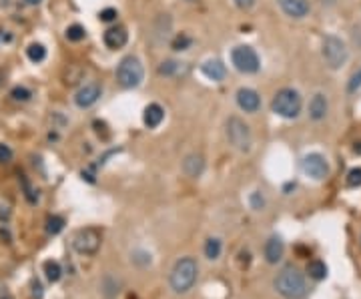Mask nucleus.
<instances>
[{
	"instance_id": "nucleus-23",
	"label": "nucleus",
	"mask_w": 361,
	"mask_h": 299,
	"mask_svg": "<svg viewBox=\"0 0 361 299\" xmlns=\"http://www.w3.org/2000/svg\"><path fill=\"white\" fill-rule=\"evenodd\" d=\"M205 255H207V259H217L219 255H221V241L219 239H207V243H205Z\"/></svg>"
},
{
	"instance_id": "nucleus-27",
	"label": "nucleus",
	"mask_w": 361,
	"mask_h": 299,
	"mask_svg": "<svg viewBox=\"0 0 361 299\" xmlns=\"http://www.w3.org/2000/svg\"><path fill=\"white\" fill-rule=\"evenodd\" d=\"M10 97H12L14 101H20V103H26V101H30V97H32V93H30L28 89H24V87H14V89L10 91Z\"/></svg>"
},
{
	"instance_id": "nucleus-25",
	"label": "nucleus",
	"mask_w": 361,
	"mask_h": 299,
	"mask_svg": "<svg viewBox=\"0 0 361 299\" xmlns=\"http://www.w3.org/2000/svg\"><path fill=\"white\" fill-rule=\"evenodd\" d=\"M84 34H86V30H84L80 24H72V26L66 28V38H68L70 42H78V40H82Z\"/></svg>"
},
{
	"instance_id": "nucleus-24",
	"label": "nucleus",
	"mask_w": 361,
	"mask_h": 299,
	"mask_svg": "<svg viewBox=\"0 0 361 299\" xmlns=\"http://www.w3.org/2000/svg\"><path fill=\"white\" fill-rule=\"evenodd\" d=\"M180 68V62L177 60H165L161 66H159V74H163V77H173V74H177Z\"/></svg>"
},
{
	"instance_id": "nucleus-33",
	"label": "nucleus",
	"mask_w": 361,
	"mask_h": 299,
	"mask_svg": "<svg viewBox=\"0 0 361 299\" xmlns=\"http://www.w3.org/2000/svg\"><path fill=\"white\" fill-rule=\"evenodd\" d=\"M32 297L34 299H42V285L38 281L32 283Z\"/></svg>"
},
{
	"instance_id": "nucleus-28",
	"label": "nucleus",
	"mask_w": 361,
	"mask_h": 299,
	"mask_svg": "<svg viewBox=\"0 0 361 299\" xmlns=\"http://www.w3.org/2000/svg\"><path fill=\"white\" fill-rule=\"evenodd\" d=\"M347 185L349 187H361V167H355L347 173Z\"/></svg>"
},
{
	"instance_id": "nucleus-20",
	"label": "nucleus",
	"mask_w": 361,
	"mask_h": 299,
	"mask_svg": "<svg viewBox=\"0 0 361 299\" xmlns=\"http://www.w3.org/2000/svg\"><path fill=\"white\" fill-rule=\"evenodd\" d=\"M26 56L32 60V62H42L46 58V48L38 42H32L28 48H26Z\"/></svg>"
},
{
	"instance_id": "nucleus-2",
	"label": "nucleus",
	"mask_w": 361,
	"mask_h": 299,
	"mask_svg": "<svg viewBox=\"0 0 361 299\" xmlns=\"http://www.w3.org/2000/svg\"><path fill=\"white\" fill-rule=\"evenodd\" d=\"M197 273H199V269H197L195 259H191V257L179 259L177 265L173 267L171 279H169L173 291L175 293H187L189 289H193V285L197 281Z\"/></svg>"
},
{
	"instance_id": "nucleus-19",
	"label": "nucleus",
	"mask_w": 361,
	"mask_h": 299,
	"mask_svg": "<svg viewBox=\"0 0 361 299\" xmlns=\"http://www.w3.org/2000/svg\"><path fill=\"white\" fill-rule=\"evenodd\" d=\"M307 273H309L311 279L321 281V279L327 277V265L323 261H319V259H313V261L307 263Z\"/></svg>"
},
{
	"instance_id": "nucleus-14",
	"label": "nucleus",
	"mask_w": 361,
	"mask_h": 299,
	"mask_svg": "<svg viewBox=\"0 0 361 299\" xmlns=\"http://www.w3.org/2000/svg\"><path fill=\"white\" fill-rule=\"evenodd\" d=\"M327 111H329L327 97L321 95V93L313 95V99H311V103H309V117H311L313 121H321V119H325Z\"/></svg>"
},
{
	"instance_id": "nucleus-11",
	"label": "nucleus",
	"mask_w": 361,
	"mask_h": 299,
	"mask_svg": "<svg viewBox=\"0 0 361 299\" xmlns=\"http://www.w3.org/2000/svg\"><path fill=\"white\" fill-rule=\"evenodd\" d=\"M237 105L245 113H257L261 107V99H259L257 91H253V89H239L237 91Z\"/></svg>"
},
{
	"instance_id": "nucleus-6",
	"label": "nucleus",
	"mask_w": 361,
	"mask_h": 299,
	"mask_svg": "<svg viewBox=\"0 0 361 299\" xmlns=\"http://www.w3.org/2000/svg\"><path fill=\"white\" fill-rule=\"evenodd\" d=\"M231 62L233 66L239 70V72H245V74H255L259 68H261V60L255 52V48L251 46H235L233 52H231Z\"/></svg>"
},
{
	"instance_id": "nucleus-16",
	"label": "nucleus",
	"mask_w": 361,
	"mask_h": 299,
	"mask_svg": "<svg viewBox=\"0 0 361 299\" xmlns=\"http://www.w3.org/2000/svg\"><path fill=\"white\" fill-rule=\"evenodd\" d=\"M201 70H203V74H205L209 81H215V83L223 81L225 74H227V68H225V64H223L221 60H207V62L201 66Z\"/></svg>"
},
{
	"instance_id": "nucleus-35",
	"label": "nucleus",
	"mask_w": 361,
	"mask_h": 299,
	"mask_svg": "<svg viewBox=\"0 0 361 299\" xmlns=\"http://www.w3.org/2000/svg\"><path fill=\"white\" fill-rule=\"evenodd\" d=\"M24 2H26L28 6H36V4H40L42 0H24Z\"/></svg>"
},
{
	"instance_id": "nucleus-22",
	"label": "nucleus",
	"mask_w": 361,
	"mask_h": 299,
	"mask_svg": "<svg viewBox=\"0 0 361 299\" xmlns=\"http://www.w3.org/2000/svg\"><path fill=\"white\" fill-rule=\"evenodd\" d=\"M62 229H64V219H62V217H58V215L48 217V221H46V231H48V235H58Z\"/></svg>"
},
{
	"instance_id": "nucleus-17",
	"label": "nucleus",
	"mask_w": 361,
	"mask_h": 299,
	"mask_svg": "<svg viewBox=\"0 0 361 299\" xmlns=\"http://www.w3.org/2000/svg\"><path fill=\"white\" fill-rule=\"evenodd\" d=\"M163 119H165V111H163L161 105L153 103V105H149V107L145 109L143 121H145V125H147L149 129H157V127L163 123Z\"/></svg>"
},
{
	"instance_id": "nucleus-9",
	"label": "nucleus",
	"mask_w": 361,
	"mask_h": 299,
	"mask_svg": "<svg viewBox=\"0 0 361 299\" xmlns=\"http://www.w3.org/2000/svg\"><path fill=\"white\" fill-rule=\"evenodd\" d=\"M301 169H303L305 175H309L315 181H321V179H325L329 175V165H327L325 157L319 155V153L305 155L303 161H301Z\"/></svg>"
},
{
	"instance_id": "nucleus-31",
	"label": "nucleus",
	"mask_w": 361,
	"mask_h": 299,
	"mask_svg": "<svg viewBox=\"0 0 361 299\" xmlns=\"http://www.w3.org/2000/svg\"><path fill=\"white\" fill-rule=\"evenodd\" d=\"M251 207H253L255 211H261V209L265 207V199H263L261 193H253V195H251Z\"/></svg>"
},
{
	"instance_id": "nucleus-30",
	"label": "nucleus",
	"mask_w": 361,
	"mask_h": 299,
	"mask_svg": "<svg viewBox=\"0 0 361 299\" xmlns=\"http://www.w3.org/2000/svg\"><path fill=\"white\" fill-rule=\"evenodd\" d=\"M99 18L103 22H113V20H117V10L115 8H105V10H101Z\"/></svg>"
},
{
	"instance_id": "nucleus-37",
	"label": "nucleus",
	"mask_w": 361,
	"mask_h": 299,
	"mask_svg": "<svg viewBox=\"0 0 361 299\" xmlns=\"http://www.w3.org/2000/svg\"><path fill=\"white\" fill-rule=\"evenodd\" d=\"M189 2H193V0H189Z\"/></svg>"
},
{
	"instance_id": "nucleus-32",
	"label": "nucleus",
	"mask_w": 361,
	"mask_h": 299,
	"mask_svg": "<svg viewBox=\"0 0 361 299\" xmlns=\"http://www.w3.org/2000/svg\"><path fill=\"white\" fill-rule=\"evenodd\" d=\"M10 159H12V151H10V147L0 143V163H8Z\"/></svg>"
},
{
	"instance_id": "nucleus-5",
	"label": "nucleus",
	"mask_w": 361,
	"mask_h": 299,
	"mask_svg": "<svg viewBox=\"0 0 361 299\" xmlns=\"http://www.w3.org/2000/svg\"><path fill=\"white\" fill-rule=\"evenodd\" d=\"M321 56L325 60V64L333 70L341 68L345 62H347V46L341 38L333 36V34H327L321 42Z\"/></svg>"
},
{
	"instance_id": "nucleus-26",
	"label": "nucleus",
	"mask_w": 361,
	"mask_h": 299,
	"mask_svg": "<svg viewBox=\"0 0 361 299\" xmlns=\"http://www.w3.org/2000/svg\"><path fill=\"white\" fill-rule=\"evenodd\" d=\"M193 44V40H191V36H187V34H177L175 38H173V42H171V46H173V50H187L189 46Z\"/></svg>"
},
{
	"instance_id": "nucleus-3",
	"label": "nucleus",
	"mask_w": 361,
	"mask_h": 299,
	"mask_svg": "<svg viewBox=\"0 0 361 299\" xmlns=\"http://www.w3.org/2000/svg\"><path fill=\"white\" fill-rule=\"evenodd\" d=\"M301 95L295 89H281L271 101V111L283 119H295L301 113Z\"/></svg>"
},
{
	"instance_id": "nucleus-13",
	"label": "nucleus",
	"mask_w": 361,
	"mask_h": 299,
	"mask_svg": "<svg viewBox=\"0 0 361 299\" xmlns=\"http://www.w3.org/2000/svg\"><path fill=\"white\" fill-rule=\"evenodd\" d=\"M279 6L291 18H303L309 14V2L307 0H279Z\"/></svg>"
},
{
	"instance_id": "nucleus-8",
	"label": "nucleus",
	"mask_w": 361,
	"mask_h": 299,
	"mask_svg": "<svg viewBox=\"0 0 361 299\" xmlns=\"http://www.w3.org/2000/svg\"><path fill=\"white\" fill-rule=\"evenodd\" d=\"M72 247L82 255H95L101 247V233L93 227L78 229L72 237Z\"/></svg>"
},
{
	"instance_id": "nucleus-4",
	"label": "nucleus",
	"mask_w": 361,
	"mask_h": 299,
	"mask_svg": "<svg viewBox=\"0 0 361 299\" xmlns=\"http://www.w3.org/2000/svg\"><path fill=\"white\" fill-rule=\"evenodd\" d=\"M145 79V68L137 56H125L117 66V83L123 89H137Z\"/></svg>"
},
{
	"instance_id": "nucleus-7",
	"label": "nucleus",
	"mask_w": 361,
	"mask_h": 299,
	"mask_svg": "<svg viewBox=\"0 0 361 299\" xmlns=\"http://www.w3.org/2000/svg\"><path fill=\"white\" fill-rule=\"evenodd\" d=\"M227 137L235 149L243 151V153L251 149V131L239 117H231L227 121Z\"/></svg>"
},
{
	"instance_id": "nucleus-36",
	"label": "nucleus",
	"mask_w": 361,
	"mask_h": 299,
	"mask_svg": "<svg viewBox=\"0 0 361 299\" xmlns=\"http://www.w3.org/2000/svg\"><path fill=\"white\" fill-rule=\"evenodd\" d=\"M353 151H355L357 155H361V143H355V147H353Z\"/></svg>"
},
{
	"instance_id": "nucleus-18",
	"label": "nucleus",
	"mask_w": 361,
	"mask_h": 299,
	"mask_svg": "<svg viewBox=\"0 0 361 299\" xmlns=\"http://www.w3.org/2000/svg\"><path fill=\"white\" fill-rule=\"evenodd\" d=\"M203 169H205V161H203L201 155H189V157L183 161V171H185L187 177L197 179V177L203 173Z\"/></svg>"
},
{
	"instance_id": "nucleus-1",
	"label": "nucleus",
	"mask_w": 361,
	"mask_h": 299,
	"mask_svg": "<svg viewBox=\"0 0 361 299\" xmlns=\"http://www.w3.org/2000/svg\"><path fill=\"white\" fill-rule=\"evenodd\" d=\"M275 289L279 295L285 299H303L307 293L305 277L299 273L295 267H285L277 277H275Z\"/></svg>"
},
{
	"instance_id": "nucleus-15",
	"label": "nucleus",
	"mask_w": 361,
	"mask_h": 299,
	"mask_svg": "<svg viewBox=\"0 0 361 299\" xmlns=\"http://www.w3.org/2000/svg\"><path fill=\"white\" fill-rule=\"evenodd\" d=\"M283 251H285L283 241H281V237H277V235H273V237L265 243V259H267L269 263H279L281 257H283Z\"/></svg>"
},
{
	"instance_id": "nucleus-12",
	"label": "nucleus",
	"mask_w": 361,
	"mask_h": 299,
	"mask_svg": "<svg viewBox=\"0 0 361 299\" xmlns=\"http://www.w3.org/2000/svg\"><path fill=\"white\" fill-rule=\"evenodd\" d=\"M103 40H105V44H107L109 48L117 50V48H123V46L127 44L129 34H127V30H125L123 26H111V28L105 32Z\"/></svg>"
},
{
	"instance_id": "nucleus-10",
	"label": "nucleus",
	"mask_w": 361,
	"mask_h": 299,
	"mask_svg": "<svg viewBox=\"0 0 361 299\" xmlns=\"http://www.w3.org/2000/svg\"><path fill=\"white\" fill-rule=\"evenodd\" d=\"M99 99H101V87H99L97 83L84 85V87L78 89V93L74 95V103H76V107H80V109L93 107Z\"/></svg>"
},
{
	"instance_id": "nucleus-34",
	"label": "nucleus",
	"mask_w": 361,
	"mask_h": 299,
	"mask_svg": "<svg viewBox=\"0 0 361 299\" xmlns=\"http://www.w3.org/2000/svg\"><path fill=\"white\" fill-rule=\"evenodd\" d=\"M235 4H237L239 8H243V10H249V8L255 4V0H235Z\"/></svg>"
},
{
	"instance_id": "nucleus-21",
	"label": "nucleus",
	"mask_w": 361,
	"mask_h": 299,
	"mask_svg": "<svg viewBox=\"0 0 361 299\" xmlns=\"http://www.w3.org/2000/svg\"><path fill=\"white\" fill-rule=\"evenodd\" d=\"M44 273H46V279L50 283H56L60 279V275H62V269H60V265L56 261H46L44 263Z\"/></svg>"
},
{
	"instance_id": "nucleus-29",
	"label": "nucleus",
	"mask_w": 361,
	"mask_h": 299,
	"mask_svg": "<svg viewBox=\"0 0 361 299\" xmlns=\"http://www.w3.org/2000/svg\"><path fill=\"white\" fill-rule=\"evenodd\" d=\"M361 89V68L357 70V72H353V77L349 79V83H347V93H357Z\"/></svg>"
}]
</instances>
